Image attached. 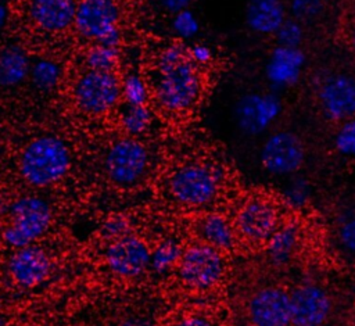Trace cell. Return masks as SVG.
I'll return each instance as SVG.
<instances>
[{
    "label": "cell",
    "instance_id": "cell-1",
    "mask_svg": "<svg viewBox=\"0 0 355 326\" xmlns=\"http://www.w3.org/2000/svg\"><path fill=\"white\" fill-rule=\"evenodd\" d=\"M154 96L157 103L169 112H184L201 97L202 76L180 44L164 47L155 60Z\"/></svg>",
    "mask_w": 355,
    "mask_h": 326
},
{
    "label": "cell",
    "instance_id": "cell-2",
    "mask_svg": "<svg viewBox=\"0 0 355 326\" xmlns=\"http://www.w3.org/2000/svg\"><path fill=\"white\" fill-rule=\"evenodd\" d=\"M71 151L67 143L54 135L31 140L19 155L18 169L25 183L32 187H47L60 182L69 171Z\"/></svg>",
    "mask_w": 355,
    "mask_h": 326
},
{
    "label": "cell",
    "instance_id": "cell-3",
    "mask_svg": "<svg viewBox=\"0 0 355 326\" xmlns=\"http://www.w3.org/2000/svg\"><path fill=\"white\" fill-rule=\"evenodd\" d=\"M223 171L208 162H189L179 166L168 180L172 198L189 208H202L212 204L220 194Z\"/></svg>",
    "mask_w": 355,
    "mask_h": 326
},
{
    "label": "cell",
    "instance_id": "cell-4",
    "mask_svg": "<svg viewBox=\"0 0 355 326\" xmlns=\"http://www.w3.org/2000/svg\"><path fill=\"white\" fill-rule=\"evenodd\" d=\"M283 221L279 203L265 194H252L239 205L233 225L239 241L251 247H265Z\"/></svg>",
    "mask_w": 355,
    "mask_h": 326
},
{
    "label": "cell",
    "instance_id": "cell-5",
    "mask_svg": "<svg viewBox=\"0 0 355 326\" xmlns=\"http://www.w3.org/2000/svg\"><path fill=\"white\" fill-rule=\"evenodd\" d=\"M50 204L39 196L28 194L14 200L8 208V225L3 230V240L12 248L33 244L51 223Z\"/></svg>",
    "mask_w": 355,
    "mask_h": 326
},
{
    "label": "cell",
    "instance_id": "cell-6",
    "mask_svg": "<svg viewBox=\"0 0 355 326\" xmlns=\"http://www.w3.org/2000/svg\"><path fill=\"white\" fill-rule=\"evenodd\" d=\"M227 272L225 252L198 241L189 246L178 262V277L190 290L211 291L219 286Z\"/></svg>",
    "mask_w": 355,
    "mask_h": 326
},
{
    "label": "cell",
    "instance_id": "cell-7",
    "mask_svg": "<svg viewBox=\"0 0 355 326\" xmlns=\"http://www.w3.org/2000/svg\"><path fill=\"white\" fill-rule=\"evenodd\" d=\"M121 7L116 0H79L73 21L76 33L93 44L118 47Z\"/></svg>",
    "mask_w": 355,
    "mask_h": 326
},
{
    "label": "cell",
    "instance_id": "cell-8",
    "mask_svg": "<svg viewBox=\"0 0 355 326\" xmlns=\"http://www.w3.org/2000/svg\"><path fill=\"white\" fill-rule=\"evenodd\" d=\"M76 107L89 115H103L116 107L121 96V78L115 72H82L72 87Z\"/></svg>",
    "mask_w": 355,
    "mask_h": 326
},
{
    "label": "cell",
    "instance_id": "cell-9",
    "mask_svg": "<svg viewBox=\"0 0 355 326\" xmlns=\"http://www.w3.org/2000/svg\"><path fill=\"white\" fill-rule=\"evenodd\" d=\"M148 166L150 154L147 147L132 136L114 141L104 158L108 179L121 187L137 185L146 176Z\"/></svg>",
    "mask_w": 355,
    "mask_h": 326
},
{
    "label": "cell",
    "instance_id": "cell-10",
    "mask_svg": "<svg viewBox=\"0 0 355 326\" xmlns=\"http://www.w3.org/2000/svg\"><path fill=\"white\" fill-rule=\"evenodd\" d=\"M247 326H291L290 290L263 284L251 291L244 305Z\"/></svg>",
    "mask_w": 355,
    "mask_h": 326
},
{
    "label": "cell",
    "instance_id": "cell-11",
    "mask_svg": "<svg viewBox=\"0 0 355 326\" xmlns=\"http://www.w3.org/2000/svg\"><path fill=\"white\" fill-rule=\"evenodd\" d=\"M316 101L330 122L341 123L355 118V76L347 72L324 75L316 86Z\"/></svg>",
    "mask_w": 355,
    "mask_h": 326
},
{
    "label": "cell",
    "instance_id": "cell-12",
    "mask_svg": "<svg viewBox=\"0 0 355 326\" xmlns=\"http://www.w3.org/2000/svg\"><path fill=\"white\" fill-rule=\"evenodd\" d=\"M291 326H326L333 314L330 291L315 280H305L290 290Z\"/></svg>",
    "mask_w": 355,
    "mask_h": 326
},
{
    "label": "cell",
    "instance_id": "cell-13",
    "mask_svg": "<svg viewBox=\"0 0 355 326\" xmlns=\"http://www.w3.org/2000/svg\"><path fill=\"white\" fill-rule=\"evenodd\" d=\"M259 160L262 168L270 175H293L301 169L305 161V147L295 133L277 130L265 139Z\"/></svg>",
    "mask_w": 355,
    "mask_h": 326
},
{
    "label": "cell",
    "instance_id": "cell-14",
    "mask_svg": "<svg viewBox=\"0 0 355 326\" xmlns=\"http://www.w3.org/2000/svg\"><path fill=\"white\" fill-rule=\"evenodd\" d=\"M282 110V100L275 93H247L236 101L233 117L241 133L258 136L273 125Z\"/></svg>",
    "mask_w": 355,
    "mask_h": 326
},
{
    "label": "cell",
    "instance_id": "cell-15",
    "mask_svg": "<svg viewBox=\"0 0 355 326\" xmlns=\"http://www.w3.org/2000/svg\"><path fill=\"white\" fill-rule=\"evenodd\" d=\"M151 250L144 240L125 234L111 241L105 251L108 269L122 279H135L150 268Z\"/></svg>",
    "mask_w": 355,
    "mask_h": 326
},
{
    "label": "cell",
    "instance_id": "cell-16",
    "mask_svg": "<svg viewBox=\"0 0 355 326\" xmlns=\"http://www.w3.org/2000/svg\"><path fill=\"white\" fill-rule=\"evenodd\" d=\"M51 269L49 254L35 244L15 248L8 258V273L24 289H33L42 284L50 276Z\"/></svg>",
    "mask_w": 355,
    "mask_h": 326
},
{
    "label": "cell",
    "instance_id": "cell-17",
    "mask_svg": "<svg viewBox=\"0 0 355 326\" xmlns=\"http://www.w3.org/2000/svg\"><path fill=\"white\" fill-rule=\"evenodd\" d=\"M305 62L306 55L302 49L277 44L266 61L265 78L275 89L291 87L300 80Z\"/></svg>",
    "mask_w": 355,
    "mask_h": 326
},
{
    "label": "cell",
    "instance_id": "cell-18",
    "mask_svg": "<svg viewBox=\"0 0 355 326\" xmlns=\"http://www.w3.org/2000/svg\"><path fill=\"white\" fill-rule=\"evenodd\" d=\"M78 0H29L31 21L43 32L60 33L73 25Z\"/></svg>",
    "mask_w": 355,
    "mask_h": 326
},
{
    "label": "cell",
    "instance_id": "cell-19",
    "mask_svg": "<svg viewBox=\"0 0 355 326\" xmlns=\"http://www.w3.org/2000/svg\"><path fill=\"white\" fill-rule=\"evenodd\" d=\"M302 243V228L295 219H284L265 244L268 262L275 268H284L295 259Z\"/></svg>",
    "mask_w": 355,
    "mask_h": 326
},
{
    "label": "cell",
    "instance_id": "cell-20",
    "mask_svg": "<svg viewBox=\"0 0 355 326\" xmlns=\"http://www.w3.org/2000/svg\"><path fill=\"white\" fill-rule=\"evenodd\" d=\"M282 0H250L245 7L247 26L259 35H275L287 19Z\"/></svg>",
    "mask_w": 355,
    "mask_h": 326
},
{
    "label": "cell",
    "instance_id": "cell-21",
    "mask_svg": "<svg viewBox=\"0 0 355 326\" xmlns=\"http://www.w3.org/2000/svg\"><path fill=\"white\" fill-rule=\"evenodd\" d=\"M196 229L200 241H204L223 252L233 250L239 243L233 221L218 212H211L202 216Z\"/></svg>",
    "mask_w": 355,
    "mask_h": 326
},
{
    "label": "cell",
    "instance_id": "cell-22",
    "mask_svg": "<svg viewBox=\"0 0 355 326\" xmlns=\"http://www.w3.org/2000/svg\"><path fill=\"white\" fill-rule=\"evenodd\" d=\"M32 61L17 44L0 49V87H15L29 78Z\"/></svg>",
    "mask_w": 355,
    "mask_h": 326
},
{
    "label": "cell",
    "instance_id": "cell-23",
    "mask_svg": "<svg viewBox=\"0 0 355 326\" xmlns=\"http://www.w3.org/2000/svg\"><path fill=\"white\" fill-rule=\"evenodd\" d=\"M29 79L40 92L54 90L62 79V67L53 58H39L32 61Z\"/></svg>",
    "mask_w": 355,
    "mask_h": 326
},
{
    "label": "cell",
    "instance_id": "cell-24",
    "mask_svg": "<svg viewBox=\"0 0 355 326\" xmlns=\"http://www.w3.org/2000/svg\"><path fill=\"white\" fill-rule=\"evenodd\" d=\"M85 67L90 71H104L114 72L119 61L118 47L104 46V44H92L83 55Z\"/></svg>",
    "mask_w": 355,
    "mask_h": 326
},
{
    "label": "cell",
    "instance_id": "cell-25",
    "mask_svg": "<svg viewBox=\"0 0 355 326\" xmlns=\"http://www.w3.org/2000/svg\"><path fill=\"white\" fill-rule=\"evenodd\" d=\"M153 115L147 105H128L121 111L119 123L122 129L132 137L146 132L151 123Z\"/></svg>",
    "mask_w": 355,
    "mask_h": 326
},
{
    "label": "cell",
    "instance_id": "cell-26",
    "mask_svg": "<svg viewBox=\"0 0 355 326\" xmlns=\"http://www.w3.org/2000/svg\"><path fill=\"white\" fill-rule=\"evenodd\" d=\"M121 96L128 105H146L150 90L141 75L137 72H128L121 79Z\"/></svg>",
    "mask_w": 355,
    "mask_h": 326
},
{
    "label": "cell",
    "instance_id": "cell-27",
    "mask_svg": "<svg viewBox=\"0 0 355 326\" xmlns=\"http://www.w3.org/2000/svg\"><path fill=\"white\" fill-rule=\"evenodd\" d=\"M182 252L180 246L175 240H164L151 251L150 268L157 273H165L179 262Z\"/></svg>",
    "mask_w": 355,
    "mask_h": 326
},
{
    "label": "cell",
    "instance_id": "cell-28",
    "mask_svg": "<svg viewBox=\"0 0 355 326\" xmlns=\"http://www.w3.org/2000/svg\"><path fill=\"white\" fill-rule=\"evenodd\" d=\"M311 200V185L305 178L293 179L282 191V201L291 209H302Z\"/></svg>",
    "mask_w": 355,
    "mask_h": 326
},
{
    "label": "cell",
    "instance_id": "cell-29",
    "mask_svg": "<svg viewBox=\"0 0 355 326\" xmlns=\"http://www.w3.org/2000/svg\"><path fill=\"white\" fill-rule=\"evenodd\" d=\"M290 12L301 24L316 21L324 11L323 0H290Z\"/></svg>",
    "mask_w": 355,
    "mask_h": 326
},
{
    "label": "cell",
    "instance_id": "cell-30",
    "mask_svg": "<svg viewBox=\"0 0 355 326\" xmlns=\"http://www.w3.org/2000/svg\"><path fill=\"white\" fill-rule=\"evenodd\" d=\"M172 29L180 39H193L200 31V21L196 14L190 10H182L172 17Z\"/></svg>",
    "mask_w": 355,
    "mask_h": 326
},
{
    "label": "cell",
    "instance_id": "cell-31",
    "mask_svg": "<svg viewBox=\"0 0 355 326\" xmlns=\"http://www.w3.org/2000/svg\"><path fill=\"white\" fill-rule=\"evenodd\" d=\"M334 148L345 157H355V118L340 123L334 135Z\"/></svg>",
    "mask_w": 355,
    "mask_h": 326
},
{
    "label": "cell",
    "instance_id": "cell-32",
    "mask_svg": "<svg viewBox=\"0 0 355 326\" xmlns=\"http://www.w3.org/2000/svg\"><path fill=\"white\" fill-rule=\"evenodd\" d=\"M275 37L280 46L300 47L304 40V26L294 18H287L276 31Z\"/></svg>",
    "mask_w": 355,
    "mask_h": 326
},
{
    "label": "cell",
    "instance_id": "cell-33",
    "mask_svg": "<svg viewBox=\"0 0 355 326\" xmlns=\"http://www.w3.org/2000/svg\"><path fill=\"white\" fill-rule=\"evenodd\" d=\"M338 240L345 250L355 252V218L345 221L340 226Z\"/></svg>",
    "mask_w": 355,
    "mask_h": 326
},
{
    "label": "cell",
    "instance_id": "cell-34",
    "mask_svg": "<svg viewBox=\"0 0 355 326\" xmlns=\"http://www.w3.org/2000/svg\"><path fill=\"white\" fill-rule=\"evenodd\" d=\"M190 60L196 65H207L212 60V51L211 49L204 43H194L187 49Z\"/></svg>",
    "mask_w": 355,
    "mask_h": 326
},
{
    "label": "cell",
    "instance_id": "cell-35",
    "mask_svg": "<svg viewBox=\"0 0 355 326\" xmlns=\"http://www.w3.org/2000/svg\"><path fill=\"white\" fill-rule=\"evenodd\" d=\"M104 232L112 237V240L129 234V223L123 218H112L104 225Z\"/></svg>",
    "mask_w": 355,
    "mask_h": 326
},
{
    "label": "cell",
    "instance_id": "cell-36",
    "mask_svg": "<svg viewBox=\"0 0 355 326\" xmlns=\"http://www.w3.org/2000/svg\"><path fill=\"white\" fill-rule=\"evenodd\" d=\"M173 326H218V325L215 323V320H212L207 315L189 314L178 319Z\"/></svg>",
    "mask_w": 355,
    "mask_h": 326
},
{
    "label": "cell",
    "instance_id": "cell-37",
    "mask_svg": "<svg viewBox=\"0 0 355 326\" xmlns=\"http://www.w3.org/2000/svg\"><path fill=\"white\" fill-rule=\"evenodd\" d=\"M157 1L165 11L171 14H176L182 10H186L193 3V0H157Z\"/></svg>",
    "mask_w": 355,
    "mask_h": 326
},
{
    "label": "cell",
    "instance_id": "cell-38",
    "mask_svg": "<svg viewBox=\"0 0 355 326\" xmlns=\"http://www.w3.org/2000/svg\"><path fill=\"white\" fill-rule=\"evenodd\" d=\"M116 326H154V325L144 316L133 315L122 319Z\"/></svg>",
    "mask_w": 355,
    "mask_h": 326
},
{
    "label": "cell",
    "instance_id": "cell-39",
    "mask_svg": "<svg viewBox=\"0 0 355 326\" xmlns=\"http://www.w3.org/2000/svg\"><path fill=\"white\" fill-rule=\"evenodd\" d=\"M8 15H10V12H8L7 6H4V4L0 3V29L7 24Z\"/></svg>",
    "mask_w": 355,
    "mask_h": 326
},
{
    "label": "cell",
    "instance_id": "cell-40",
    "mask_svg": "<svg viewBox=\"0 0 355 326\" xmlns=\"http://www.w3.org/2000/svg\"><path fill=\"white\" fill-rule=\"evenodd\" d=\"M349 42H351L352 49L355 50V22L352 24V26H351V29H349Z\"/></svg>",
    "mask_w": 355,
    "mask_h": 326
},
{
    "label": "cell",
    "instance_id": "cell-41",
    "mask_svg": "<svg viewBox=\"0 0 355 326\" xmlns=\"http://www.w3.org/2000/svg\"><path fill=\"white\" fill-rule=\"evenodd\" d=\"M0 326H14L7 316H4L1 312H0Z\"/></svg>",
    "mask_w": 355,
    "mask_h": 326
}]
</instances>
